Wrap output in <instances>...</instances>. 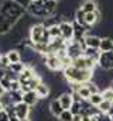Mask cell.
I'll use <instances>...</instances> for the list:
<instances>
[{
	"label": "cell",
	"mask_w": 113,
	"mask_h": 121,
	"mask_svg": "<svg viewBox=\"0 0 113 121\" xmlns=\"http://www.w3.org/2000/svg\"><path fill=\"white\" fill-rule=\"evenodd\" d=\"M0 13L4 17H7L9 20H11L14 24H17L24 17L27 10L16 0H1L0 1Z\"/></svg>",
	"instance_id": "6da1fadb"
},
{
	"label": "cell",
	"mask_w": 113,
	"mask_h": 121,
	"mask_svg": "<svg viewBox=\"0 0 113 121\" xmlns=\"http://www.w3.org/2000/svg\"><path fill=\"white\" fill-rule=\"evenodd\" d=\"M64 73V79L68 82V83H88L89 80L93 79V73L95 70H89V69H79V68H75L74 65L65 68L62 70Z\"/></svg>",
	"instance_id": "7a4b0ae2"
},
{
	"label": "cell",
	"mask_w": 113,
	"mask_h": 121,
	"mask_svg": "<svg viewBox=\"0 0 113 121\" xmlns=\"http://www.w3.org/2000/svg\"><path fill=\"white\" fill-rule=\"evenodd\" d=\"M27 13L31 17H37V18H48L50 14L45 9V3L44 0H37V1H30V4L27 6Z\"/></svg>",
	"instance_id": "3957f363"
},
{
	"label": "cell",
	"mask_w": 113,
	"mask_h": 121,
	"mask_svg": "<svg viewBox=\"0 0 113 121\" xmlns=\"http://www.w3.org/2000/svg\"><path fill=\"white\" fill-rule=\"evenodd\" d=\"M66 55L71 58V59H76L79 56H82L85 52V45L84 42L81 41H76V39H71V41H66Z\"/></svg>",
	"instance_id": "277c9868"
},
{
	"label": "cell",
	"mask_w": 113,
	"mask_h": 121,
	"mask_svg": "<svg viewBox=\"0 0 113 121\" xmlns=\"http://www.w3.org/2000/svg\"><path fill=\"white\" fill-rule=\"evenodd\" d=\"M42 56V63L47 69H50L51 72H58V70H64V65L61 58H58L55 54L51 55H41Z\"/></svg>",
	"instance_id": "5b68a950"
},
{
	"label": "cell",
	"mask_w": 113,
	"mask_h": 121,
	"mask_svg": "<svg viewBox=\"0 0 113 121\" xmlns=\"http://www.w3.org/2000/svg\"><path fill=\"white\" fill-rule=\"evenodd\" d=\"M45 30H47V28H45L44 23H35V24H31V26H30V32H28V38H30L34 44H37V42L41 41V38H42V35H44Z\"/></svg>",
	"instance_id": "8992f818"
},
{
	"label": "cell",
	"mask_w": 113,
	"mask_h": 121,
	"mask_svg": "<svg viewBox=\"0 0 113 121\" xmlns=\"http://www.w3.org/2000/svg\"><path fill=\"white\" fill-rule=\"evenodd\" d=\"M98 66L102 70H113V51H106V52L100 51Z\"/></svg>",
	"instance_id": "52a82bcc"
},
{
	"label": "cell",
	"mask_w": 113,
	"mask_h": 121,
	"mask_svg": "<svg viewBox=\"0 0 113 121\" xmlns=\"http://www.w3.org/2000/svg\"><path fill=\"white\" fill-rule=\"evenodd\" d=\"M72 65L75 68H79V69H89V70H95V68L98 66V62L93 60L92 58L86 56V55H82L79 58L72 60Z\"/></svg>",
	"instance_id": "ba28073f"
},
{
	"label": "cell",
	"mask_w": 113,
	"mask_h": 121,
	"mask_svg": "<svg viewBox=\"0 0 113 121\" xmlns=\"http://www.w3.org/2000/svg\"><path fill=\"white\" fill-rule=\"evenodd\" d=\"M59 28H61V37L65 41H71L74 39V23L69 20H64L59 23Z\"/></svg>",
	"instance_id": "9c48e42d"
},
{
	"label": "cell",
	"mask_w": 113,
	"mask_h": 121,
	"mask_svg": "<svg viewBox=\"0 0 113 121\" xmlns=\"http://www.w3.org/2000/svg\"><path fill=\"white\" fill-rule=\"evenodd\" d=\"M30 110H31V107L28 106L27 103H24V101H20V103L14 104V111H16V116L19 117V120L27 118L30 116Z\"/></svg>",
	"instance_id": "30bf717a"
},
{
	"label": "cell",
	"mask_w": 113,
	"mask_h": 121,
	"mask_svg": "<svg viewBox=\"0 0 113 121\" xmlns=\"http://www.w3.org/2000/svg\"><path fill=\"white\" fill-rule=\"evenodd\" d=\"M14 23L11 20H9L7 17H4L1 13H0V35H6L9 34L10 31L14 28Z\"/></svg>",
	"instance_id": "8fae6325"
},
{
	"label": "cell",
	"mask_w": 113,
	"mask_h": 121,
	"mask_svg": "<svg viewBox=\"0 0 113 121\" xmlns=\"http://www.w3.org/2000/svg\"><path fill=\"white\" fill-rule=\"evenodd\" d=\"M74 23V39H76V41H84V38L86 37V34H88V28L82 26V24H79V23H76L75 20L72 21Z\"/></svg>",
	"instance_id": "7c38bea8"
},
{
	"label": "cell",
	"mask_w": 113,
	"mask_h": 121,
	"mask_svg": "<svg viewBox=\"0 0 113 121\" xmlns=\"http://www.w3.org/2000/svg\"><path fill=\"white\" fill-rule=\"evenodd\" d=\"M59 101H61V104H62V107H64V110H69L71 107H72V104H74V96H72V93L71 91H65V93H62V94H59Z\"/></svg>",
	"instance_id": "4fadbf2b"
},
{
	"label": "cell",
	"mask_w": 113,
	"mask_h": 121,
	"mask_svg": "<svg viewBox=\"0 0 113 121\" xmlns=\"http://www.w3.org/2000/svg\"><path fill=\"white\" fill-rule=\"evenodd\" d=\"M38 100H40V97H38V94L35 93V90H30V91L23 93V101L27 103L30 107L37 106V104H38Z\"/></svg>",
	"instance_id": "5bb4252c"
},
{
	"label": "cell",
	"mask_w": 113,
	"mask_h": 121,
	"mask_svg": "<svg viewBox=\"0 0 113 121\" xmlns=\"http://www.w3.org/2000/svg\"><path fill=\"white\" fill-rule=\"evenodd\" d=\"M82 42H84L85 47L99 48V45H100V37H98V35H95V34H89V32H88Z\"/></svg>",
	"instance_id": "9a60e30c"
},
{
	"label": "cell",
	"mask_w": 113,
	"mask_h": 121,
	"mask_svg": "<svg viewBox=\"0 0 113 121\" xmlns=\"http://www.w3.org/2000/svg\"><path fill=\"white\" fill-rule=\"evenodd\" d=\"M98 21H100V11L99 10H96L93 13H85V23H86L88 28L95 26Z\"/></svg>",
	"instance_id": "2e32d148"
},
{
	"label": "cell",
	"mask_w": 113,
	"mask_h": 121,
	"mask_svg": "<svg viewBox=\"0 0 113 121\" xmlns=\"http://www.w3.org/2000/svg\"><path fill=\"white\" fill-rule=\"evenodd\" d=\"M62 111H64V107H62L59 99H54V100L50 103V113H51L54 117L58 118V117L62 114Z\"/></svg>",
	"instance_id": "e0dca14e"
},
{
	"label": "cell",
	"mask_w": 113,
	"mask_h": 121,
	"mask_svg": "<svg viewBox=\"0 0 113 121\" xmlns=\"http://www.w3.org/2000/svg\"><path fill=\"white\" fill-rule=\"evenodd\" d=\"M6 55H7L9 60H10V63H17V62H21V59H23L21 52L19 49H16V48H10L6 52Z\"/></svg>",
	"instance_id": "ac0fdd59"
},
{
	"label": "cell",
	"mask_w": 113,
	"mask_h": 121,
	"mask_svg": "<svg viewBox=\"0 0 113 121\" xmlns=\"http://www.w3.org/2000/svg\"><path fill=\"white\" fill-rule=\"evenodd\" d=\"M50 85L47 83V82H41L37 87H35V93L38 94V97L40 99H45V97H48V94H50Z\"/></svg>",
	"instance_id": "d6986e66"
},
{
	"label": "cell",
	"mask_w": 113,
	"mask_h": 121,
	"mask_svg": "<svg viewBox=\"0 0 113 121\" xmlns=\"http://www.w3.org/2000/svg\"><path fill=\"white\" fill-rule=\"evenodd\" d=\"M79 9H81V10H84L85 13H93V11L99 10L98 3H96L95 0H85V1H82V4H81V7H79Z\"/></svg>",
	"instance_id": "ffe728a7"
},
{
	"label": "cell",
	"mask_w": 113,
	"mask_h": 121,
	"mask_svg": "<svg viewBox=\"0 0 113 121\" xmlns=\"http://www.w3.org/2000/svg\"><path fill=\"white\" fill-rule=\"evenodd\" d=\"M99 49H100L102 52L113 51V38H110V37H102V38H100Z\"/></svg>",
	"instance_id": "44dd1931"
},
{
	"label": "cell",
	"mask_w": 113,
	"mask_h": 121,
	"mask_svg": "<svg viewBox=\"0 0 113 121\" xmlns=\"http://www.w3.org/2000/svg\"><path fill=\"white\" fill-rule=\"evenodd\" d=\"M84 55H86V56H89V58H92L93 60H96V62H98V59H99V55H100V49H99V48L85 47Z\"/></svg>",
	"instance_id": "7402d4cb"
},
{
	"label": "cell",
	"mask_w": 113,
	"mask_h": 121,
	"mask_svg": "<svg viewBox=\"0 0 113 121\" xmlns=\"http://www.w3.org/2000/svg\"><path fill=\"white\" fill-rule=\"evenodd\" d=\"M92 106H99L102 101H103V96H102V93L99 91V93H93V94H90V97H89V100H88Z\"/></svg>",
	"instance_id": "603a6c76"
},
{
	"label": "cell",
	"mask_w": 113,
	"mask_h": 121,
	"mask_svg": "<svg viewBox=\"0 0 113 121\" xmlns=\"http://www.w3.org/2000/svg\"><path fill=\"white\" fill-rule=\"evenodd\" d=\"M24 68H26V63L24 62H17V63H10V66H9V69H11L17 76L24 70Z\"/></svg>",
	"instance_id": "cb8c5ba5"
},
{
	"label": "cell",
	"mask_w": 113,
	"mask_h": 121,
	"mask_svg": "<svg viewBox=\"0 0 113 121\" xmlns=\"http://www.w3.org/2000/svg\"><path fill=\"white\" fill-rule=\"evenodd\" d=\"M69 110L72 111L74 116H75V114H81L82 110H84V103H82V100H75L74 104H72V107H71Z\"/></svg>",
	"instance_id": "d4e9b609"
},
{
	"label": "cell",
	"mask_w": 113,
	"mask_h": 121,
	"mask_svg": "<svg viewBox=\"0 0 113 121\" xmlns=\"http://www.w3.org/2000/svg\"><path fill=\"white\" fill-rule=\"evenodd\" d=\"M78 94H79L81 100H89V97H90V94H92V93H90V90L88 89V86L84 83V85L81 86V89L78 90Z\"/></svg>",
	"instance_id": "484cf974"
},
{
	"label": "cell",
	"mask_w": 113,
	"mask_h": 121,
	"mask_svg": "<svg viewBox=\"0 0 113 121\" xmlns=\"http://www.w3.org/2000/svg\"><path fill=\"white\" fill-rule=\"evenodd\" d=\"M112 106H113V101H109V100H105V99H103V101L98 106V108H99L100 113H106V114H108L109 110L112 108Z\"/></svg>",
	"instance_id": "4316f807"
},
{
	"label": "cell",
	"mask_w": 113,
	"mask_h": 121,
	"mask_svg": "<svg viewBox=\"0 0 113 121\" xmlns=\"http://www.w3.org/2000/svg\"><path fill=\"white\" fill-rule=\"evenodd\" d=\"M47 30H48V32H50L51 38L61 37V28H59V23H58V24H52V26H50Z\"/></svg>",
	"instance_id": "83f0119b"
},
{
	"label": "cell",
	"mask_w": 113,
	"mask_h": 121,
	"mask_svg": "<svg viewBox=\"0 0 113 121\" xmlns=\"http://www.w3.org/2000/svg\"><path fill=\"white\" fill-rule=\"evenodd\" d=\"M9 94H10V99H11V103H13V104L23 101V91H21V90H19V91H9Z\"/></svg>",
	"instance_id": "f1b7e54d"
},
{
	"label": "cell",
	"mask_w": 113,
	"mask_h": 121,
	"mask_svg": "<svg viewBox=\"0 0 113 121\" xmlns=\"http://www.w3.org/2000/svg\"><path fill=\"white\" fill-rule=\"evenodd\" d=\"M58 118H59V121H72L74 120V114H72L71 110H64L62 114Z\"/></svg>",
	"instance_id": "f546056e"
},
{
	"label": "cell",
	"mask_w": 113,
	"mask_h": 121,
	"mask_svg": "<svg viewBox=\"0 0 113 121\" xmlns=\"http://www.w3.org/2000/svg\"><path fill=\"white\" fill-rule=\"evenodd\" d=\"M19 90H21V82L19 80V78H16V79L11 80V83H10V90L9 91H19Z\"/></svg>",
	"instance_id": "4dcf8cb0"
},
{
	"label": "cell",
	"mask_w": 113,
	"mask_h": 121,
	"mask_svg": "<svg viewBox=\"0 0 113 121\" xmlns=\"http://www.w3.org/2000/svg\"><path fill=\"white\" fill-rule=\"evenodd\" d=\"M102 93V96H103V99L105 100H109V101H113V87H106L103 91H100Z\"/></svg>",
	"instance_id": "1f68e13d"
},
{
	"label": "cell",
	"mask_w": 113,
	"mask_h": 121,
	"mask_svg": "<svg viewBox=\"0 0 113 121\" xmlns=\"http://www.w3.org/2000/svg\"><path fill=\"white\" fill-rule=\"evenodd\" d=\"M85 85L88 86V89L90 90L92 94H93V93H99V91H100V90H99V86H98V83H96V82L89 80V82H88V83H85Z\"/></svg>",
	"instance_id": "d6a6232c"
},
{
	"label": "cell",
	"mask_w": 113,
	"mask_h": 121,
	"mask_svg": "<svg viewBox=\"0 0 113 121\" xmlns=\"http://www.w3.org/2000/svg\"><path fill=\"white\" fill-rule=\"evenodd\" d=\"M10 66V60L7 58V55L4 54V55H0V68H3V69H7Z\"/></svg>",
	"instance_id": "836d02e7"
},
{
	"label": "cell",
	"mask_w": 113,
	"mask_h": 121,
	"mask_svg": "<svg viewBox=\"0 0 113 121\" xmlns=\"http://www.w3.org/2000/svg\"><path fill=\"white\" fill-rule=\"evenodd\" d=\"M0 121H10L9 114H7V111H6V108L0 111Z\"/></svg>",
	"instance_id": "e575fe53"
},
{
	"label": "cell",
	"mask_w": 113,
	"mask_h": 121,
	"mask_svg": "<svg viewBox=\"0 0 113 121\" xmlns=\"http://www.w3.org/2000/svg\"><path fill=\"white\" fill-rule=\"evenodd\" d=\"M6 93H7V90H6V89H4V86H3V85L0 83V97H3V96H4Z\"/></svg>",
	"instance_id": "d590c367"
},
{
	"label": "cell",
	"mask_w": 113,
	"mask_h": 121,
	"mask_svg": "<svg viewBox=\"0 0 113 121\" xmlns=\"http://www.w3.org/2000/svg\"><path fill=\"white\" fill-rule=\"evenodd\" d=\"M72 121H82V114H75Z\"/></svg>",
	"instance_id": "8d00e7d4"
},
{
	"label": "cell",
	"mask_w": 113,
	"mask_h": 121,
	"mask_svg": "<svg viewBox=\"0 0 113 121\" xmlns=\"http://www.w3.org/2000/svg\"><path fill=\"white\" fill-rule=\"evenodd\" d=\"M6 76V69H3V68H0V80L3 79Z\"/></svg>",
	"instance_id": "74e56055"
},
{
	"label": "cell",
	"mask_w": 113,
	"mask_h": 121,
	"mask_svg": "<svg viewBox=\"0 0 113 121\" xmlns=\"http://www.w3.org/2000/svg\"><path fill=\"white\" fill-rule=\"evenodd\" d=\"M1 110H4V104H3V101L0 100V111H1Z\"/></svg>",
	"instance_id": "f35d334b"
},
{
	"label": "cell",
	"mask_w": 113,
	"mask_h": 121,
	"mask_svg": "<svg viewBox=\"0 0 113 121\" xmlns=\"http://www.w3.org/2000/svg\"><path fill=\"white\" fill-rule=\"evenodd\" d=\"M108 114H109V116H110V117H112V116H113V106H112V108H110V110H109V113H108Z\"/></svg>",
	"instance_id": "ab89813d"
},
{
	"label": "cell",
	"mask_w": 113,
	"mask_h": 121,
	"mask_svg": "<svg viewBox=\"0 0 113 121\" xmlns=\"http://www.w3.org/2000/svg\"><path fill=\"white\" fill-rule=\"evenodd\" d=\"M19 121H31V120L27 117V118H21V120H19Z\"/></svg>",
	"instance_id": "60d3db41"
},
{
	"label": "cell",
	"mask_w": 113,
	"mask_h": 121,
	"mask_svg": "<svg viewBox=\"0 0 113 121\" xmlns=\"http://www.w3.org/2000/svg\"><path fill=\"white\" fill-rule=\"evenodd\" d=\"M56 1H58V3H62V1H64V0H56Z\"/></svg>",
	"instance_id": "b9f144b4"
},
{
	"label": "cell",
	"mask_w": 113,
	"mask_h": 121,
	"mask_svg": "<svg viewBox=\"0 0 113 121\" xmlns=\"http://www.w3.org/2000/svg\"><path fill=\"white\" fill-rule=\"evenodd\" d=\"M30 1H37V0H30Z\"/></svg>",
	"instance_id": "7bdbcfd3"
},
{
	"label": "cell",
	"mask_w": 113,
	"mask_h": 121,
	"mask_svg": "<svg viewBox=\"0 0 113 121\" xmlns=\"http://www.w3.org/2000/svg\"><path fill=\"white\" fill-rule=\"evenodd\" d=\"M110 118H112V121H113V116H112V117H110Z\"/></svg>",
	"instance_id": "ee69618b"
}]
</instances>
